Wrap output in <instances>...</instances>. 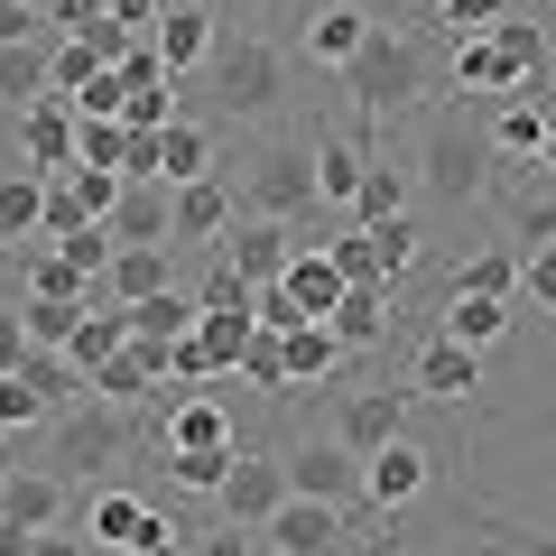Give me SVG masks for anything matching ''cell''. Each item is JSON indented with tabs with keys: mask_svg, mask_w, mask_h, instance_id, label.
Segmentation results:
<instances>
[{
	"mask_svg": "<svg viewBox=\"0 0 556 556\" xmlns=\"http://www.w3.org/2000/svg\"><path fill=\"white\" fill-rule=\"evenodd\" d=\"M437 10H445V0H437Z\"/></svg>",
	"mask_w": 556,
	"mask_h": 556,
	"instance_id": "obj_62",
	"label": "cell"
},
{
	"mask_svg": "<svg viewBox=\"0 0 556 556\" xmlns=\"http://www.w3.org/2000/svg\"><path fill=\"white\" fill-rule=\"evenodd\" d=\"M121 130H167V121H177V75L167 84H139V93H121Z\"/></svg>",
	"mask_w": 556,
	"mask_h": 556,
	"instance_id": "obj_41",
	"label": "cell"
},
{
	"mask_svg": "<svg viewBox=\"0 0 556 556\" xmlns=\"http://www.w3.org/2000/svg\"><path fill=\"white\" fill-rule=\"evenodd\" d=\"M482 547H501V556H556V529L510 519V510H482Z\"/></svg>",
	"mask_w": 556,
	"mask_h": 556,
	"instance_id": "obj_40",
	"label": "cell"
},
{
	"mask_svg": "<svg viewBox=\"0 0 556 556\" xmlns=\"http://www.w3.org/2000/svg\"><path fill=\"white\" fill-rule=\"evenodd\" d=\"M38 223H47V177H0V251H28L38 241Z\"/></svg>",
	"mask_w": 556,
	"mask_h": 556,
	"instance_id": "obj_29",
	"label": "cell"
},
{
	"mask_svg": "<svg viewBox=\"0 0 556 556\" xmlns=\"http://www.w3.org/2000/svg\"><path fill=\"white\" fill-rule=\"evenodd\" d=\"M0 519H10V529H65V482L47 473V464H20V473L0 482Z\"/></svg>",
	"mask_w": 556,
	"mask_h": 556,
	"instance_id": "obj_21",
	"label": "cell"
},
{
	"mask_svg": "<svg viewBox=\"0 0 556 556\" xmlns=\"http://www.w3.org/2000/svg\"><path fill=\"white\" fill-rule=\"evenodd\" d=\"M102 288H112L121 306H139V298H159V288H177V260H167V251H112Z\"/></svg>",
	"mask_w": 556,
	"mask_h": 556,
	"instance_id": "obj_32",
	"label": "cell"
},
{
	"mask_svg": "<svg viewBox=\"0 0 556 556\" xmlns=\"http://www.w3.org/2000/svg\"><path fill=\"white\" fill-rule=\"evenodd\" d=\"M325 437H334L353 464H371L390 437H408V390H353V399L334 408V427H325Z\"/></svg>",
	"mask_w": 556,
	"mask_h": 556,
	"instance_id": "obj_12",
	"label": "cell"
},
{
	"mask_svg": "<svg viewBox=\"0 0 556 556\" xmlns=\"http://www.w3.org/2000/svg\"><path fill=\"white\" fill-rule=\"evenodd\" d=\"M417 186L437 204H492V186H501V159H492V139H482V121L464 112V102H445V112H427V130H417V167H408Z\"/></svg>",
	"mask_w": 556,
	"mask_h": 556,
	"instance_id": "obj_2",
	"label": "cell"
},
{
	"mask_svg": "<svg viewBox=\"0 0 556 556\" xmlns=\"http://www.w3.org/2000/svg\"><path fill=\"white\" fill-rule=\"evenodd\" d=\"M149 47H159V65L186 84V75H204V65H214V47H223V20L204 10V0H177V10H159Z\"/></svg>",
	"mask_w": 556,
	"mask_h": 556,
	"instance_id": "obj_15",
	"label": "cell"
},
{
	"mask_svg": "<svg viewBox=\"0 0 556 556\" xmlns=\"http://www.w3.org/2000/svg\"><path fill=\"white\" fill-rule=\"evenodd\" d=\"M0 556H28V529H10V519H0Z\"/></svg>",
	"mask_w": 556,
	"mask_h": 556,
	"instance_id": "obj_57",
	"label": "cell"
},
{
	"mask_svg": "<svg viewBox=\"0 0 556 556\" xmlns=\"http://www.w3.org/2000/svg\"><path fill=\"white\" fill-rule=\"evenodd\" d=\"M93 316V306H56V298H20V325H28V353H65V334Z\"/></svg>",
	"mask_w": 556,
	"mask_h": 556,
	"instance_id": "obj_37",
	"label": "cell"
},
{
	"mask_svg": "<svg viewBox=\"0 0 556 556\" xmlns=\"http://www.w3.org/2000/svg\"><path fill=\"white\" fill-rule=\"evenodd\" d=\"M28 556H84V538L75 529H38V538H28Z\"/></svg>",
	"mask_w": 556,
	"mask_h": 556,
	"instance_id": "obj_56",
	"label": "cell"
},
{
	"mask_svg": "<svg viewBox=\"0 0 556 556\" xmlns=\"http://www.w3.org/2000/svg\"><path fill=\"white\" fill-rule=\"evenodd\" d=\"M510 316H519V306H501V298H445V343L492 353V343L510 334Z\"/></svg>",
	"mask_w": 556,
	"mask_h": 556,
	"instance_id": "obj_31",
	"label": "cell"
},
{
	"mask_svg": "<svg viewBox=\"0 0 556 556\" xmlns=\"http://www.w3.org/2000/svg\"><path fill=\"white\" fill-rule=\"evenodd\" d=\"M445 65H455L464 93H501V102H510V65H501L492 38H455V56H445Z\"/></svg>",
	"mask_w": 556,
	"mask_h": 556,
	"instance_id": "obj_35",
	"label": "cell"
},
{
	"mask_svg": "<svg viewBox=\"0 0 556 556\" xmlns=\"http://www.w3.org/2000/svg\"><path fill=\"white\" fill-rule=\"evenodd\" d=\"M28 10H47V0H28Z\"/></svg>",
	"mask_w": 556,
	"mask_h": 556,
	"instance_id": "obj_60",
	"label": "cell"
},
{
	"mask_svg": "<svg viewBox=\"0 0 556 556\" xmlns=\"http://www.w3.org/2000/svg\"><path fill=\"white\" fill-rule=\"evenodd\" d=\"M28 362V325H20V306H0V371H20Z\"/></svg>",
	"mask_w": 556,
	"mask_h": 556,
	"instance_id": "obj_54",
	"label": "cell"
},
{
	"mask_svg": "<svg viewBox=\"0 0 556 556\" xmlns=\"http://www.w3.org/2000/svg\"><path fill=\"white\" fill-rule=\"evenodd\" d=\"M56 195L75 204L84 223H112V204H121V177H112V167H65V177H56Z\"/></svg>",
	"mask_w": 556,
	"mask_h": 556,
	"instance_id": "obj_39",
	"label": "cell"
},
{
	"mask_svg": "<svg viewBox=\"0 0 556 556\" xmlns=\"http://www.w3.org/2000/svg\"><path fill=\"white\" fill-rule=\"evenodd\" d=\"M204 84H214L223 121H269L278 102H288V47H278L269 28H241V38H223V47H214Z\"/></svg>",
	"mask_w": 556,
	"mask_h": 556,
	"instance_id": "obj_5",
	"label": "cell"
},
{
	"mask_svg": "<svg viewBox=\"0 0 556 556\" xmlns=\"http://www.w3.org/2000/svg\"><path fill=\"white\" fill-rule=\"evenodd\" d=\"M121 343H130V325H121V306H112V316H84V325H75V334H65V362H75V371H84V380H93V371H102V362H112V353H121Z\"/></svg>",
	"mask_w": 556,
	"mask_h": 556,
	"instance_id": "obj_36",
	"label": "cell"
},
{
	"mask_svg": "<svg viewBox=\"0 0 556 556\" xmlns=\"http://www.w3.org/2000/svg\"><path fill=\"white\" fill-rule=\"evenodd\" d=\"M510 20V0H445V38H492Z\"/></svg>",
	"mask_w": 556,
	"mask_h": 556,
	"instance_id": "obj_49",
	"label": "cell"
},
{
	"mask_svg": "<svg viewBox=\"0 0 556 556\" xmlns=\"http://www.w3.org/2000/svg\"><path fill=\"white\" fill-rule=\"evenodd\" d=\"M223 445H241V427H232V408H223V399H204V390H177V399H167L159 455H223Z\"/></svg>",
	"mask_w": 556,
	"mask_h": 556,
	"instance_id": "obj_14",
	"label": "cell"
},
{
	"mask_svg": "<svg viewBox=\"0 0 556 556\" xmlns=\"http://www.w3.org/2000/svg\"><path fill=\"white\" fill-rule=\"evenodd\" d=\"M139 519H149V501H139V492H121V482H102V492L84 501V529H75V538H93V547H130V538H139Z\"/></svg>",
	"mask_w": 556,
	"mask_h": 556,
	"instance_id": "obj_28",
	"label": "cell"
},
{
	"mask_svg": "<svg viewBox=\"0 0 556 556\" xmlns=\"http://www.w3.org/2000/svg\"><path fill=\"white\" fill-rule=\"evenodd\" d=\"M10 149H20V177L56 186L65 167H75V112H65V102H28V112H10Z\"/></svg>",
	"mask_w": 556,
	"mask_h": 556,
	"instance_id": "obj_11",
	"label": "cell"
},
{
	"mask_svg": "<svg viewBox=\"0 0 556 556\" xmlns=\"http://www.w3.org/2000/svg\"><path fill=\"white\" fill-rule=\"evenodd\" d=\"M278 298L298 306L306 325H325V316H334V298H343V269L325 260V241H298V251H288V269H278Z\"/></svg>",
	"mask_w": 556,
	"mask_h": 556,
	"instance_id": "obj_19",
	"label": "cell"
},
{
	"mask_svg": "<svg viewBox=\"0 0 556 556\" xmlns=\"http://www.w3.org/2000/svg\"><path fill=\"white\" fill-rule=\"evenodd\" d=\"M47 417H56V408H47V399L28 390L20 371H0V437H20V427H47Z\"/></svg>",
	"mask_w": 556,
	"mask_h": 556,
	"instance_id": "obj_46",
	"label": "cell"
},
{
	"mask_svg": "<svg viewBox=\"0 0 556 556\" xmlns=\"http://www.w3.org/2000/svg\"><path fill=\"white\" fill-rule=\"evenodd\" d=\"M112 20L130 28V38H149V28H159V0H112Z\"/></svg>",
	"mask_w": 556,
	"mask_h": 556,
	"instance_id": "obj_55",
	"label": "cell"
},
{
	"mask_svg": "<svg viewBox=\"0 0 556 556\" xmlns=\"http://www.w3.org/2000/svg\"><path fill=\"white\" fill-rule=\"evenodd\" d=\"M427 492H437V445H417V437H390L371 464H362V492H353V501H371L380 519H399V510H417Z\"/></svg>",
	"mask_w": 556,
	"mask_h": 556,
	"instance_id": "obj_6",
	"label": "cell"
},
{
	"mask_svg": "<svg viewBox=\"0 0 556 556\" xmlns=\"http://www.w3.org/2000/svg\"><path fill=\"white\" fill-rule=\"evenodd\" d=\"M121 325H130V343H186L195 334V298L186 288H159V298L121 306Z\"/></svg>",
	"mask_w": 556,
	"mask_h": 556,
	"instance_id": "obj_27",
	"label": "cell"
},
{
	"mask_svg": "<svg viewBox=\"0 0 556 556\" xmlns=\"http://www.w3.org/2000/svg\"><path fill=\"white\" fill-rule=\"evenodd\" d=\"M278 362H288V399H298V390H325L343 371V343L325 325H298V334H278Z\"/></svg>",
	"mask_w": 556,
	"mask_h": 556,
	"instance_id": "obj_24",
	"label": "cell"
},
{
	"mask_svg": "<svg viewBox=\"0 0 556 556\" xmlns=\"http://www.w3.org/2000/svg\"><path fill=\"white\" fill-rule=\"evenodd\" d=\"M547 130H556V112H547V102H501L482 139H492V159H501V167H529Z\"/></svg>",
	"mask_w": 556,
	"mask_h": 556,
	"instance_id": "obj_26",
	"label": "cell"
},
{
	"mask_svg": "<svg viewBox=\"0 0 556 556\" xmlns=\"http://www.w3.org/2000/svg\"><path fill=\"white\" fill-rule=\"evenodd\" d=\"M455 298H501V306H519V251H473L455 269Z\"/></svg>",
	"mask_w": 556,
	"mask_h": 556,
	"instance_id": "obj_34",
	"label": "cell"
},
{
	"mask_svg": "<svg viewBox=\"0 0 556 556\" xmlns=\"http://www.w3.org/2000/svg\"><path fill=\"white\" fill-rule=\"evenodd\" d=\"M241 380H251L260 399H288V362H278V334H260V325H251V343H241Z\"/></svg>",
	"mask_w": 556,
	"mask_h": 556,
	"instance_id": "obj_42",
	"label": "cell"
},
{
	"mask_svg": "<svg viewBox=\"0 0 556 556\" xmlns=\"http://www.w3.org/2000/svg\"><path fill=\"white\" fill-rule=\"evenodd\" d=\"M28 38H47V20L28 0H0V47H28Z\"/></svg>",
	"mask_w": 556,
	"mask_h": 556,
	"instance_id": "obj_53",
	"label": "cell"
},
{
	"mask_svg": "<svg viewBox=\"0 0 556 556\" xmlns=\"http://www.w3.org/2000/svg\"><path fill=\"white\" fill-rule=\"evenodd\" d=\"M186 556H260V529H232V519H223V529H195Z\"/></svg>",
	"mask_w": 556,
	"mask_h": 556,
	"instance_id": "obj_52",
	"label": "cell"
},
{
	"mask_svg": "<svg viewBox=\"0 0 556 556\" xmlns=\"http://www.w3.org/2000/svg\"><path fill=\"white\" fill-rule=\"evenodd\" d=\"M482 390V353H464V343H417L408 362V399H437V408H464V399Z\"/></svg>",
	"mask_w": 556,
	"mask_h": 556,
	"instance_id": "obj_17",
	"label": "cell"
},
{
	"mask_svg": "<svg viewBox=\"0 0 556 556\" xmlns=\"http://www.w3.org/2000/svg\"><path fill=\"white\" fill-rule=\"evenodd\" d=\"M343 93H353L371 121H380V112H390V121H399V112H417V102L437 93V47L417 38V28L380 20L371 38H362V56L343 65Z\"/></svg>",
	"mask_w": 556,
	"mask_h": 556,
	"instance_id": "obj_3",
	"label": "cell"
},
{
	"mask_svg": "<svg viewBox=\"0 0 556 556\" xmlns=\"http://www.w3.org/2000/svg\"><path fill=\"white\" fill-rule=\"evenodd\" d=\"M121 149H130L121 121H75V167H112L121 177Z\"/></svg>",
	"mask_w": 556,
	"mask_h": 556,
	"instance_id": "obj_44",
	"label": "cell"
},
{
	"mask_svg": "<svg viewBox=\"0 0 556 556\" xmlns=\"http://www.w3.org/2000/svg\"><path fill=\"white\" fill-rule=\"evenodd\" d=\"M159 455V427L149 417H130V408H102V399H75L65 417H47V473L75 492V482H93L102 492V473H121V455Z\"/></svg>",
	"mask_w": 556,
	"mask_h": 556,
	"instance_id": "obj_1",
	"label": "cell"
},
{
	"mask_svg": "<svg viewBox=\"0 0 556 556\" xmlns=\"http://www.w3.org/2000/svg\"><path fill=\"white\" fill-rule=\"evenodd\" d=\"M159 464H167V482H177V492L214 501V492H223V473H232V445H223V455H159Z\"/></svg>",
	"mask_w": 556,
	"mask_h": 556,
	"instance_id": "obj_43",
	"label": "cell"
},
{
	"mask_svg": "<svg viewBox=\"0 0 556 556\" xmlns=\"http://www.w3.org/2000/svg\"><path fill=\"white\" fill-rule=\"evenodd\" d=\"M195 177H214V130L177 112L159 130V186H195Z\"/></svg>",
	"mask_w": 556,
	"mask_h": 556,
	"instance_id": "obj_25",
	"label": "cell"
},
{
	"mask_svg": "<svg viewBox=\"0 0 556 556\" xmlns=\"http://www.w3.org/2000/svg\"><path fill=\"white\" fill-rule=\"evenodd\" d=\"M10 473H20V445H10V437H0V482H10Z\"/></svg>",
	"mask_w": 556,
	"mask_h": 556,
	"instance_id": "obj_59",
	"label": "cell"
},
{
	"mask_svg": "<svg viewBox=\"0 0 556 556\" xmlns=\"http://www.w3.org/2000/svg\"><path fill=\"white\" fill-rule=\"evenodd\" d=\"M343 538H353V510L334 501H278L260 519V556H343Z\"/></svg>",
	"mask_w": 556,
	"mask_h": 556,
	"instance_id": "obj_7",
	"label": "cell"
},
{
	"mask_svg": "<svg viewBox=\"0 0 556 556\" xmlns=\"http://www.w3.org/2000/svg\"><path fill=\"white\" fill-rule=\"evenodd\" d=\"M538 177H547V186H556V130H547V139H538Z\"/></svg>",
	"mask_w": 556,
	"mask_h": 556,
	"instance_id": "obj_58",
	"label": "cell"
},
{
	"mask_svg": "<svg viewBox=\"0 0 556 556\" xmlns=\"http://www.w3.org/2000/svg\"><path fill=\"white\" fill-rule=\"evenodd\" d=\"M102 232H112V251H167V186H121Z\"/></svg>",
	"mask_w": 556,
	"mask_h": 556,
	"instance_id": "obj_23",
	"label": "cell"
},
{
	"mask_svg": "<svg viewBox=\"0 0 556 556\" xmlns=\"http://www.w3.org/2000/svg\"><path fill=\"white\" fill-rule=\"evenodd\" d=\"M510 223H519V241H529V251H556V195H529Z\"/></svg>",
	"mask_w": 556,
	"mask_h": 556,
	"instance_id": "obj_51",
	"label": "cell"
},
{
	"mask_svg": "<svg viewBox=\"0 0 556 556\" xmlns=\"http://www.w3.org/2000/svg\"><path fill=\"white\" fill-rule=\"evenodd\" d=\"M408 195H417V177L390 159V149H371V167H362V186H353V232L399 223V214H408Z\"/></svg>",
	"mask_w": 556,
	"mask_h": 556,
	"instance_id": "obj_22",
	"label": "cell"
},
{
	"mask_svg": "<svg viewBox=\"0 0 556 556\" xmlns=\"http://www.w3.org/2000/svg\"><path fill=\"white\" fill-rule=\"evenodd\" d=\"M306 149H316V204H343V214H353V186H362V167H371V139L316 121V130H306Z\"/></svg>",
	"mask_w": 556,
	"mask_h": 556,
	"instance_id": "obj_18",
	"label": "cell"
},
{
	"mask_svg": "<svg viewBox=\"0 0 556 556\" xmlns=\"http://www.w3.org/2000/svg\"><path fill=\"white\" fill-rule=\"evenodd\" d=\"M38 20H47V38H75V47H84L102 20H112V0H47Z\"/></svg>",
	"mask_w": 556,
	"mask_h": 556,
	"instance_id": "obj_45",
	"label": "cell"
},
{
	"mask_svg": "<svg viewBox=\"0 0 556 556\" xmlns=\"http://www.w3.org/2000/svg\"><path fill=\"white\" fill-rule=\"evenodd\" d=\"M232 204H241L251 223H288V232H298V223L316 214V149H306V130H278V139H260L251 159H241Z\"/></svg>",
	"mask_w": 556,
	"mask_h": 556,
	"instance_id": "obj_4",
	"label": "cell"
},
{
	"mask_svg": "<svg viewBox=\"0 0 556 556\" xmlns=\"http://www.w3.org/2000/svg\"><path fill=\"white\" fill-rule=\"evenodd\" d=\"M20 298H56V306H93V278L56 251H20Z\"/></svg>",
	"mask_w": 556,
	"mask_h": 556,
	"instance_id": "obj_30",
	"label": "cell"
},
{
	"mask_svg": "<svg viewBox=\"0 0 556 556\" xmlns=\"http://www.w3.org/2000/svg\"><path fill=\"white\" fill-rule=\"evenodd\" d=\"M241 223V204H232V186L223 177H195V186H167V251H214L223 232Z\"/></svg>",
	"mask_w": 556,
	"mask_h": 556,
	"instance_id": "obj_13",
	"label": "cell"
},
{
	"mask_svg": "<svg viewBox=\"0 0 556 556\" xmlns=\"http://www.w3.org/2000/svg\"><path fill=\"white\" fill-rule=\"evenodd\" d=\"M159 10H177V0H159Z\"/></svg>",
	"mask_w": 556,
	"mask_h": 556,
	"instance_id": "obj_61",
	"label": "cell"
},
{
	"mask_svg": "<svg viewBox=\"0 0 556 556\" xmlns=\"http://www.w3.org/2000/svg\"><path fill=\"white\" fill-rule=\"evenodd\" d=\"M519 298L538 316H556V251H519Z\"/></svg>",
	"mask_w": 556,
	"mask_h": 556,
	"instance_id": "obj_50",
	"label": "cell"
},
{
	"mask_svg": "<svg viewBox=\"0 0 556 556\" xmlns=\"http://www.w3.org/2000/svg\"><path fill=\"white\" fill-rule=\"evenodd\" d=\"M399 325V288H343L334 316H325V334L343 343V353H371V343H390Z\"/></svg>",
	"mask_w": 556,
	"mask_h": 556,
	"instance_id": "obj_20",
	"label": "cell"
},
{
	"mask_svg": "<svg viewBox=\"0 0 556 556\" xmlns=\"http://www.w3.org/2000/svg\"><path fill=\"white\" fill-rule=\"evenodd\" d=\"M47 47H56V38L0 47V112H28V102H47Z\"/></svg>",
	"mask_w": 556,
	"mask_h": 556,
	"instance_id": "obj_33",
	"label": "cell"
},
{
	"mask_svg": "<svg viewBox=\"0 0 556 556\" xmlns=\"http://www.w3.org/2000/svg\"><path fill=\"white\" fill-rule=\"evenodd\" d=\"M278 473H288V501H334V510H353V492H362V464L343 455L334 437L278 445Z\"/></svg>",
	"mask_w": 556,
	"mask_h": 556,
	"instance_id": "obj_8",
	"label": "cell"
},
{
	"mask_svg": "<svg viewBox=\"0 0 556 556\" xmlns=\"http://www.w3.org/2000/svg\"><path fill=\"white\" fill-rule=\"evenodd\" d=\"M417 251H427V232H417L408 214H399V223H380V232H371V269H380V288H399V278L417 269Z\"/></svg>",
	"mask_w": 556,
	"mask_h": 556,
	"instance_id": "obj_38",
	"label": "cell"
},
{
	"mask_svg": "<svg viewBox=\"0 0 556 556\" xmlns=\"http://www.w3.org/2000/svg\"><path fill=\"white\" fill-rule=\"evenodd\" d=\"M325 260L343 269V288H380V269H371V232H334V241H325Z\"/></svg>",
	"mask_w": 556,
	"mask_h": 556,
	"instance_id": "obj_47",
	"label": "cell"
},
{
	"mask_svg": "<svg viewBox=\"0 0 556 556\" xmlns=\"http://www.w3.org/2000/svg\"><path fill=\"white\" fill-rule=\"evenodd\" d=\"M288 501V473H278V445H251L241 437L232 445V473H223V492H214V510L232 519V529H260V519Z\"/></svg>",
	"mask_w": 556,
	"mask_h": 556,
	"instance_id": "obj_9",
	"label": "cell"
},
{
	"mask_svg": "<svg viewBox=\"0 0 556 556\" xmlns=\"http://www.w3.org/2000/svg\"><path fill=\"white\" fill-rule=\"evenodd\" d=\"M288 251H298V232H288V223H251V214H241L232 232L214 241V260H223V269L241 278V288H278V269H288Z\"/></svg>",
	"mask_w": 556,
	"mask_h": 556,
	"instance_id": "obj_16",
	"label": "cell"
},
{
	"mask_svg": "<svg viewBox=\"0 0 556 556\" xmlns=\"http://www.w3.org/2000/svg\"><path fill=\"white\" fill-rule=\"evenodd\" d=\"M186 547H195V529H177L167 510H149V519H139V538H130L121 556H186Z\"/></svg>",
	"mask_w": 556,
	"mask_h": 556,
	"instance_id": "obj_48",
	"label": "cell"
},
{
	"mask_svg": "<svg viewBox=\"0 0 556 556\" xmlns=\"http://www.w3.org/2000/svg\"><path fill=\"white\" fill-rule=\"evenodd\" d=\"M371 28H380L371 0H306V10H298V47H306L316 65H334V75L362 56V38H371Z\"/></svg>",
	"mask_w": 556,
	"mask_h": 556,
	"instance_id": "obj_10",
	"label": "cell"
}]
</instances>
